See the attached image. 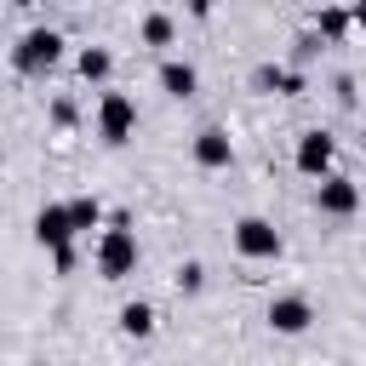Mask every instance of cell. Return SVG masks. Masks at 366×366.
I'll list each match as a JSON object with an SVG mask.
<instances>
[{"label":"cell","mask_w":366,"mask_h":366,"mask_svg":"<svg viewBox=\"0 0 366 366\" xmlns=\"http://www.w3.org/2000/svg\"><path fill=\"white\" fill-rule=\"evenodd\" d=\"M241 246L246 252H274V235H269L263 223H241Z\"/></svg>","instance_id":"1"},{"label":"cell","mask_w":366,"mask_h":366,"mask_svg":"<svg viewBox=\"0 0 366 366\" xmlns=\"http://www.w3.org/2000/svg\"><path fill=\"white\" fill-rule=\"evenodd\" d=\"M274 327L298 332V327H303V303H281V309H274Z\"/></svg>","instance_id":"2"},{"label":"cell","mask_w":366,"mask_h":366,"mask_svg":"<svg viewBox=\"0 0 366 366\" xmlns=\"http://www.w3.org/2000/svg\"><path fill=\"white\" fill-rule=\"evenodd\" d=\"M52 52H58V40H52V34H34L23 58H29V63H40V58H52Z\"/></svg>","instance_id":"3"},{"label":"cell","mask_w":366,"mask_h":366,"mask_svg":"<svg viewBox=\"0 0 366 366\" xmlns=\"http://www.w3.org/2000/svg\"><path fill=\"white\" fill-rule=\"evenodd\" d=\"M223 155H229V149H223V137H217V132H206V144H201V160H212V166H217Z\"/></svg>","instance_id":"4"},{"label":"cell","mask_w":366,"mask_h":366,"mask_svg":"<svg viewBox=\"0 0 366 366\" xmlns=\"http://www.w3.org/2000/svg\"><path fill=\"white\" fill-rule=\"evenodd\" d=\"M166 86H172V92H189L195 75H189V69H166Z\"/></svg>","instance_id":"5"}]
</instances>
